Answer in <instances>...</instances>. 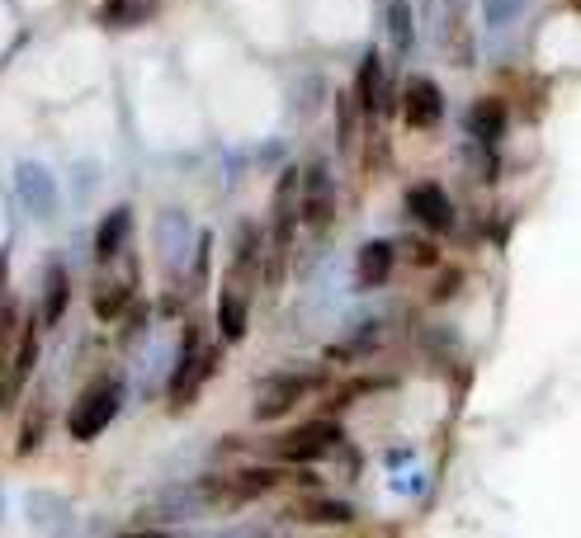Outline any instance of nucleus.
<instances>
[{
  "instance_id": "412c9836",
  "label": "nucleus",
  "mask_w": 581,
  "mask_h": 538,
  "mask_svg": "<svg viewBox=\"0 0 581 538\" xmlns=\"http://www.w3.org/2000/svg\"><path fill=\"white\" fill-rule=\"evenodd\" d=\"M156 10V0H104V14L119 24H133V20H147Z\"/></svg>"
},
{
  "instance_id": "f8f14e48",
  "label": "nucleus",
  "mask_w": 581,
  "mask_h": 538,
  "mask_svg": "<svg viewBox=\"0 0 581 538\" xmlns=\"http://www.w3.org/2000/svg\"><path fill=\"white\" fill-rule=\"evenodd\" d=\"M392 260H398V246H392V242H369L365 250H359V283H365V289L388 283Z\"/></svg>"
},
{
  "instance_id": "6ab92c4d",
  "label": "nucleus",
  "mask_w": 581,
  "mask_h": 538,
  "mask_svg": "<svg viewBox=\"0 0 581 538\" xmlns=\"http://www.w3.org/2000/svg\"><path fill=\"white\" fill-rule=\"evenodd\" d=\"M133 303V283L119 279V283H104V289H96V316L100 322H114V316Z\"/></svg>"
},
{
  "instance_id": "a211bd4d",
  "label": "nucleus",
  "mask_w": 581,
  "mask_h": 538,
  "mask_svg": "<svg viewBox=\"0 0 581 538\" xmlns=\"http://www.w3.org/2000/svg\"><path fill=\"white\" fill-rule=\"evenodd\" d=\"M43 430H48V402L38 397L34 406H29V421L20 425V445H14V453H20V458L34 453L43 445Z\"/></svg>"
},
{
  "instance_id": "a878e982",
  "label": "nucleus",
  "mask_w": 581,
  "mask_h": 538,
  "mask_svg": "<svg viewBox=\"0 0 581 538\" xmlns=\"http://www.w3.org/2000/svg\"><path fill=\"white\" fill-rule=\"evenodd\" d=\"M119 538H170V534H161V529H129V534H119Z\"/></svg>"
},
{
  "instance_id": "9d476101",
  "label": "nucleus",
  "mask_w": 581,
  "mask_h": 538,
  "mask_svg": "<svg viewBox=\"0 0 581 538\" xmlns=\"http://www.w3.org/2000/svg\"><path fill=\"white\" fill-rule=\"evenodd\" d=\"M246 316H250V293L242 289L237 279H227L223 298H217V330H223L227 340H242L246 336Z\"/></svg>"
},
{
  "instance_id": "20e7f679",
  "label": "nucleus",
  "mask_w": 581,
  "mask_h": 538,
  "mask_svg": "<svg viewBox=\"0 0 581 538\" xmlns=\"http://www.w3.org/2000/svg\"><path fill=\"white\" fill-rule=\"evenodd\" d=\"M308 388H317V378H312V373H275V378H265L260 397H256V421L289 416V406L303 402Z\"/></svg>"
},
{
  "instance_id": "39448f33",
  "label": "nucleus",
  "mask_w": 581,
  "mask_h": 538,
  "mask_svg": "<svg viewBox=\"0 0 581 538\" xmlns=\"http://www.w3.org/2000/svg\"><path fill=\"white\" fill-rule=\"evenodd\" d=\"M439 114H445V94H439V86L431 76H412V81L402 86V123L416 133H426L439 123Z\"/></svg>"
},
{
  "instance_id": "b1692460",
  "label": "nucleus",
  "mask_w": 581,
  "mask_h": 538,
  "mask_svg": "<svg viewBox=\"0 0 581 538\" xmlns=\"http://www.w3.org/2000/svg\"><path fill=\"white\" fill-rule=\"evenodd\" d=\"M402 250H406V260H416V265H435L439 260V250L431 242H402Z\"/></svg>"
},
{
  "instance_id": "4468645a",
  "label": "nucleus",
  "mask_w": 581,
  "mask_h": 538,
  "mask_svg": "<svg viewBox=\"0 0 581 538\" xmlns=\"http://www.w3.org/2000/svg\"><path fill=\"white\" fill-rule=\"evenodd\" d=\"M379 94H383V61H379V53H365L359 76H355V100L365 114H379Z\"/></svg>"
},
{
  "instance_id": "bb28decb",
  "label": "nucleus",
  "mask_w": 581,
  "mask_h": 538,
  "mask_svg": "<svg viewBox=\"0 0 581 538\" xmlns=\"http://www.w3.org/2000/svg\"><path fill=\"white\" fill-rule=\"evenodd\" d=\"M0 289H5V260H0ZM0 298H5V293H0Z\"/></svg>"
},
{
  "instance_id": "0eeeda50",
  "label": "nucleus",
  "mask_w": 581,
  "mask_h": 538,
  "mask_svg": "<svg viewBox=\"0 0 581 538\" xmlns=\"http://www.w3.org/2000/svg\"><path fill=\"white\" fill-rule=\"evenodd\" d=\"M406 209H412V217L421 227H431V232H449L454 227V203L449 194L439 184H412V194H406Z\"/></svg>"
},
{
  "instance_id": "7ed1b4c3",
  "label": "nucleus",
  "mask_w": 581,
  "mask_h": 538,
  "mask_svg": "<svg viewBox=\"0 0 581 538\" xmlns=\"http://www.w3.org/2000/svg\"><path fill=\"white\" fill-rule=\"evenodd\" d=\"M336 445H340L336 421H308V425H298V430L279 435L270 449H275L279 463H317V458H326Z\"/></svg>"
},
{
  "instance_id": "5701e85b",
  "label": "nucleus",
  "mask_w": 581,
  "mask_h": 538,
  "mask_svg": "<svg viewBox=\"0 0 581 538\" xmlns=\"http://www.w3.org/2000/svg\"><path fill=\"white\" fill-rule=\"evenodd\" d=\"M521 5H525V0H487V24H506Z\"/></svg>"
},
{
  "instance_id": "ddd939ff",
  "label": "nucleus",
  "mask_w": 581,
  "mask_h": 538,
  "mask_svg": "<svg viewBox=\"0 0 581 538\" xmlns=\"http://www.w3.org/2000/svg\"><path fill=\"white\" fill-rule=\"evenodd\" d=\"M129 227H133V209H114L104 217V223L96 227V260L104 265V260H114L119 250H123V236H129Z\"/></svg>"
},
{
  "instance_id": "393cba45",
  "label": "nucleus",
  "mask_w": 581,
  "mask_h": 538,
  "mask_svg": "<svg viewBox=\"0 0 581 538\" xmlns=\"http://www.w3.org/2000/svg\"><path fill=\"white\" fill-rule=\"evenodd\" d=\"M454 289H459V274H454V269H445V274H439V283H435V298H454Z\"/></svg>"
},
{
  "instance_id": "9b49d317",
  "label": "nucleus",
  "mask_w": 581,
  "mask_h": 538,
  "mask_svg": "<svg viewBox=\"0 0 581 538\" xmlns=\"http://www.w3.org/2000/svg\"><path fill=\"white\" fill-rule=\"evenodd\" d=\"M67 303H71V279L62 265H48L43 274V326H57L67 316Z\"/></svg>"
},
{
  "instance_id": "423d86ee",
  "label": "nucleus",
  "mask_w": 581,
  "mask_h": 538,
  "mask_svg": "<svg viewBox=\"0 0 581 538\" xmlns=\"http://www.w3.org/2000/svg\"><path fill=\"white\" fill-rule=\"evenodd\" d=\"M279 482H289L284 468H246V472H237L232 482H217V505L256 501V496H265V492H275Z\"/></svg>"
},
{
  "instance_id": "f3484780",
  "label": "nucleus",
  "mask_w": 581,
  "mask_h": 538,
  "mask_svg": "<svg viewBox=\"0 0 581 538\" xmlns=\"http://www.w3.org/2000/svg\"><path fill=\"white\" fill-rule=\"evenodd\" d=\"M20 194L29 199V209H34L38 217L53 213V184H48V176H43V170H34V166L20 170Z\"/></svg>"
},
{
  "instance_id": "6e6552de",
  "label": "nucleus",
  "mask_w": 581,
  "mask_h": 538,
  "mask_svg": "<svg viewBox=\"0 0 581 538\" xmlns=\"http://www.w3.org/2000/svg\"><path fill=\"white\" fill-rule=\"evenodd\" d=\"M24 330H29V322L20 316V307L0 303V411L14 402V392H10V363H14V350H20Z\"/></svg>"
},
{
  "instance_id": "1a4fd4ad",
  "label": "nucleus",
  "mask_w": 581,
  "mask_h": 538,
  "mask_svg": "<svg viewBox=\"0 0 581 538\" xmlns=\"http://www.w3.org/2000/svg\"><path fill=\"white\" fill-rule=\"evenodd\" d=\"M303 217L312 227H326L332 223V180H326V170L322 166H308L303 170Z\"/></svg>"
},
{
  "instance_id": "dca6fc26",
  "label": "nucleus",
  "mask_w": 581,
  "mask_h": 538,
  "mask_svg": "<svg viewBox=\"0 0 581 538\" xmlns=\"http://www.w3.org/2000/svg\"><path fill=\"white\" fill-rule=\"evenodd\" d=\"M468 128H473L482 142H496L501 133H506V104H501V100H478L473 114H468Z\"/></svg>"
},
{
  "instance_id": "4be33fe9",
  "label": "nucleus",
  "mask_w": 581,
  "mask_h": 538,
  "mask_svg": "<svg viewBox=\"0 0 581 538\" xmlns=\"http://www.w3.org/2000/svg\"><path fill=\"white\" fill-rule=\"evenodd\" d=\"M388 24H392V38H398V47H412V10H406L402 0H392Z\"/></svg>"
},
{
  "instance_id": "aec40b11",
  "label": "nucleus",
  "mask_w": 581,
  "mask_h": 538,
  "mask_svg": "<svg viewBox=\"0 0 581 538\" xmlns=\"http://www.w3.org/2000/svg\"><path fill=\"white\" fill-rule=\"evenodd\" d=\"M34 359H38V340H34V326H29L24 340H20V350H14V363H10V392H14V397H20L24 378L34 373Z\"/></svg>"
},
{
  "instance_id": "2eb2a0df",
  "label": "nucleus",
  "mask_w": 581,
  "mask_h": 538,
  "mask_svg": "<svg viewBox=\"0 0 581 538\" xmlns=\"http://www.w3.org/2000/svg\"><path fill=\"white\" fill-rule=\"evenodd\" d=\"M298 515L308 519V525H350L355 511L345 501H332V496H308L298 505Z\"/></svg>"
},
{
  "instance_id": "f03ea898",
  "label": "nucleus",
  "mask_w": 581,
  "mask_h": 538,
  "mask_svg": "<svg viewBox=\"0 0 581 538\" xmlns=\"http://www.w3.org/2000/svg\"><path fill=\"white\" fill-rule=\"evenodd\" d=\"M119 402H123V388L119 378H104V383H90L76 406L67 411V430L71 439H100L109 430V421L119 416Z\"/></svg>"
},
{
  "instance_id": "f257e3e1",
  "label": "nucleus",
  "mask_w": 581,
  "mask_h": 538,
  "mask_svg": "<svg viewBox=\"0 0 581 538\" xmlns=\"http://www.w3.org/2000/svg\"><path fill=\"white\" fill-rule=\"evenodd\" d=\"M217 363H223V355L199 340V326H185V350H180V363H176V378H170V406L176 411L190 406L199 397V388L217 373Z\"/></svg>"
}]
</instances>
